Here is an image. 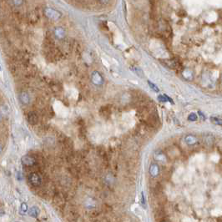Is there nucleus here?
I'll use <instances>...</instances> for the list:
<instances>
[{
  "label": "nucleus",
  "mask_w": 222,
  "mask_h": 222,
  "mask_svg": "<svg viewBox=\"0 0 222 222\" xmlns=\"http://www.w3.org/2000/svg\"><path fill=\"white\" fill-rule=\"evenodd\" d=\"M21 161H22L23 164L27 165V166H31V165H33L35 163L34 159L33 157H31V156H29V155H24L22 158Z\"/></svg>",
  "instance_id": "39448f33"
},
{
  "label": "nucleus",
  "mask_w": 222,
  "mask_h": 222,
  "mask_svg": "<svg viewBox=\"0 0 222 222\" xmlns=\"http://www.w3.org/2000/svg\"><path fill=\"white\" fill-rule=\"evenodd\" d=\"M185 143H186L187 145H195V144L197 142V138L195 137L194 135L190 134V135H186V136H185Z\"/></svg>",
  "instance_id": "6e6552de"
},
{
  "label": "nucleus",
  "mask_w": 222,
  "mask_h": 222,
  "mask_svg": "<svg viewBox=\"0 0 222 222\" xmlns=\"http://www.w3.org/2000/svg\"><path fill=\"white\" fill-rule=\"evenodd\" d=\"M156 28L159 30L158 33L160 34L162 36L168 37L169 34H170V32H171L169 24L165 20H164L163 18H160L158 20L157 23H156Z\"/></svg>",
  "instance_id": "f257e3e1"
},
{
  "label": "nucleus",
  "mask_w": 222,
  "mask_h": 222,
  "mask_svg": "<svg viewBox=\"0 0 222 222\" xmlns=\"http://www.w3.org/2000/svg\"><path fill=\"white\" fill-rule=\"evenodd\" d=\"M161 222H164V221H161Z\"/></svg>",
  "instance_id": "4be33fe9"
},
{
  "label": "nucleus",
  "mask_w": 222,
  "mask_h": 222,
  "mask_svg": "<svg viewBox=\"0 0 222 222\" xmlns=\"http://www.w3.org/2000/svg\"><path fill=\"white\" fill-rule=\"evenodd\" d=\"M38 115L35 114V113H33V112H30L29 115H28V121L29 122V124H35L38 122Z\"/></svg>",
  "instance_id": "423d86ee"
},
{
  "label": "nucleus",
  "mask_w": 222,
  "mask_h": 222,
  "mask_svg": "<svg viewBox=\"0 0 222 222\" xmlns=\"http://www.w3.org/2000/svg\"><path fill=\"white\" fill-rule=\"evenodd\" d=\"M150 174L152 177H156L159 174V168L156 163H152L150 166Z\"/></svg>",
  "instance_id": "20e7f679"
},
{
  "label": "nucleus",
  "mask_w": 222,
  "mask_h": 222,
  "mask_svg": "<svg viewBox=\"0 0 222 222\" xmlns=\"http://www.w3.org/2000/svg\"><path fill=\"white\" fill-rule=\"evenodd\" d=\"M1 150H2V146L0 145V152H1Z\"/></svg>",
  "instance_id": "412c9836"
},
{
  "label": "nucleus",
  "mask_w": 222,
  "mask_h": 222,
  "mask_svg": "<svg viewBox=\"0 0 222 222\" xmlns=\"http://www.w3.org/2000/svg\"><path fill=\"white\" fill-rule=\"evenodd\" d=\"M148 84H149V86L152 89L154 90V91H155V92H159V88L155 84H153L151 81H148Z\"/></svg>",
  "instance_id": "2eb2a0df"
},
{
  "label": "nucleus",
  "mask_w": 222,
  "mask_h": 222,
  "mask_svg": "<svg viewBox=\"0 0 222 222\" xmlns=\"http://www.w3.org/2000/svg\"><path fill=\"white\" fill-rule=\"evenodd\" d=\"M158 99L160 101V102H167V101H170L171 103H173V101H172V99L169 98L168 96H166L165 94H164V95H159V97H158Z\"/></svg>",
  "instance_id": "f8f14e48"
},
{
  "label": "nucleus",
  "mask_w": 222,
  "mask_h": 222,
  "mask_svg": "<svg viewBox=\"0 0 222 222\" xmlns=\"http://www.w3.org/2000/svg\"><path fill=\"white\" fill-rule=\"evenodd\" d=\"M100 2H101L102 4H106L109 2V0H100Z\"/></svg>",
  "instance_id": "aec40b11"
},
{
  "label": "nucleus",
  "mask_w": 222,
  "mask_h": 222,
  "mask_svg": "<svg viewBox=\"0 0 222 222\" xmlns=\"http://www.w3.org/2000/svg\"><path fill=\"white\" fill-rule=\"evenodd\" d=\"M141 204H143V205H145L146 202H145V195H144V192L141 193Z\"/></svg>",
  "instance_id": "6ab92c4d"
},
{
  "label": "nucleus",
  "mask_w": 222,
  "mask_h": 222,
  "mask_svg": "<svg viewBox=\"0 0 222 222\" xmlns=\"http://www.w3.org/2000/svg\"><path fill=\"white\" fill-rule=\"evenodd\" d=\"M39 209L37 207V206H32L31 208H29V215L31 217H34V218H36L38 217V216L39 215Z\"/></svg>",
  "instance_id": "1a4fd4ad"
},
{
  "label": "nucleus",
  "mask_w": 222,
  "mask_h": 222,
  "mask_svg": "<svg viewBox=\"0 0 222 222\" xmlns=\"http://www.w3.org/2000/svg\"><path fill=\"white\" fill-rule=\"evenodd\" d=\"M154 159H155L156 161H158V162H165V161H166V157H165V155H164L162 152L159 151H157L155 154Z\"/></svg>",
  "instance_id": "0eeeda50"
},
{
  "label": "nucleus",
  "mask_w": 222,
  "mask_h": 222,
  "mask_svg": "<svg viewBox=\"0 0 222 222\" xmlns=\"http://www.w3.org/2000/svg\"><path fill=\"white\" fill-rule=\"evenodd\" d=\"M197 119H198V117H197V115L195 113H191L188 116V119L190 121H195V120H197Z\"/></svg>",
  "instance_id": "4468645a"
},
{
  "label": "nucleus",
  "mask_w": 222,
  "mask_h": 222,
  "mask_svg": "<svg viewBox=\"0 0 222 222\" xmlns=\"http://www.w3.org/2000/svg\"><path fill=\"white\" fill-rule=\"evenodd\" d=\"M210 119L211 123H213L214 124H216V125H222V119H221V118L216 116H211Z\"/></svg>",
  "instance_id": "9d476101"
},
{
  "label": "nucleus",
  "mask_w": 222,
  "mask_h": 222,
  "mask_svg": "<svg viewBox=\"0 0 222 222\" xmlns=\"http://www.w3.org/2000/svg\"><path fill=\"white\" fill-rule=\"evenodd\" d=\"M21 101L24 103V104H27V103H29V97H28V95L27 94H23L22 96H21Z\"/></svg>",
  "instance_id": "dca6fc26"
},
{
  "label": "nucleus",
  "mask_w": 222,
  "mask_h": 222,
  "mask_svg": "<svg viewBox=\"0 0 222 222\" xmlns=\"http://www.w3.org/2000/svg\"><path fill=\"white\" fill-rule=\"evenodd\" d=\"M29 181L31 183V185H33L34 186H38L41 184L40 176L38 174H36V173H32V174L29 175Z\"/></svg>",
  "instance_id": "7ed1b4c3"
},
{
  "label": "nucleus",
  "mask_w": 222,
  "mask_h": 222,
  "mask_svg": "<svg viewBox=\"0 0 222 222\" xmlns=\"http://www.w3.org/2000/svg\"><path fill=\"white\" fill-rule=\"evenodd\" d=\"M28 211V205L25 203H22L20 205V209H19V213L21 215H24L26 214V212Z\"/></svg>",
  "instance_id": "9b49d317"
},
{
  "label": "nucleus",
  "mask_w": 222,
  "mask_h": 222,
  "mask_svg": "<svg viewBox=\"0 0 222 222\" xmlns=\"http://www.w3.org/2000/svg\"><path fill=\"white\" fill-rule=\"evenodd\" d=\"M16 177H17V180L19 181H22L23 179V173L21 171H18L17 175H16Z\"/></svg>",
  "instance_id": "a211bd4d"
},
{
  "label": "nucleus",
  "mask_w": 222,
  "mask_h": 222,
  "mask_svg": "<svg viewBox=\"0 0 222 222\" xmlns=\"http://www.w3.org/2000/svg\"><path fill=\"white\" fill-rule=\"evenodd\" d=\"M134 70V72H135V74H137V75H139L140 78H142V77H144V74H143V70H141L140 68L139 67H135L133 69Z\"/></svg>",
  "instance_id": "ddd939ff"
},
{
  "label": "nucleus",
  "mask_w": 222,
  "mask_h": 222,
  "mask_svg": "<svg viewBox=\"0 0 222 222\" xmlns=\"http://www.w3.org/2000/svg\"><path fill=\"white\" fill-rule=\"evenodd\" d=\"M85 205H86V207H87V208H89V209H91L92 207H93V201L92 200H89L86 201V204H85Z\"/></svg>",
  "instance_id": "f3484780"
},
{
  "label": "nucleus",
  "mask_w": 222,
  "mask_h": 222,
  "mask_svg": "<svg viewBox=\"0 0 222 222\" xmlns=\"http://www.w3.org/2000/svg\"><path fill=\"white\" fill-rule=\"evenodd\" d=\"M162 63L166 67H168L169 69H173V70H179L181 66V62L176 58H172V59H169V60L168 59L164 60V61H162Z\"/></svg>",
  "instance_id": "f03ea898"
}]
</instances>
